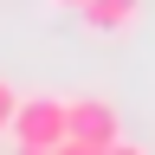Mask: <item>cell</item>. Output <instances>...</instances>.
<instances>
[{
    "instance_id": "6da1fadb",
    "label": "cell",
    "mask_w": 155,
    "mask_h": 155,
    "mask_svg": "<svg viewBox=\"0 0 155 155\" xmlns=\"http://www.w3.org/2000/svg\"><path fill=\"white\" fill-rule=\"evenodd\" d=\"M13 149H26V155H58V149H71V97H58V91H32L26 104H19Z\"/></svg>"
},
{
    "instance_id": "7a4b0ae2",
    "label": "cell",
    "mask_w": 155,
    "mask_h": 155,
    "mask_svg": "<svg viewBox=\"0 0 155 155\" xmlns=\"http://www.w3.org/2000/svg\"><path fill=\"white\" fill-rule=\"evenodd\" d=\"M71 149L78 155H123V110L110 97H71Z\"/></svg>"
},
{
    "instance_id": "3957f363",
    "label": "cell",
    "mask_w": 155,
    "mask_h": 155,
    "mask_svg": "<svg viewBox=\"0 0 155 155\" xmlns=\"http://www.w3.org/2000/svg\"><path fill=\"white\" fill-rule=\"evenodd\" d=\"M78 19H84L97 39H116V32H129L136 19H142V0H84Z\"/></svg>"
},
{
    "instance_id": "277c9868",
    "label": "cell",
    "mask_w": 155,
    "mask_h": 155,
    "mask_svg": "<svg viewBox=\"0 0 155 155\" xmlns=\"http://www.w3.org/2000/svg\"><path fill=\"white\" fill-rule=\"evenodd\" d=\"M19 104H26V97H19L7 78H0V142H13V123H19Z\"/></svg>"
},
{
    "instance_id": "5b68a950",
    "label": "cell",
    "mask_w": 155,
    "mask_h": 155,
    "mask_svg": "<svg viewBox=\"0 0 155 155\" xmlns=\"http://www.w3.org/2000/svg\"><path fill=\"white\" fill-rule=\"evenodd\" d=\"M45 7H58V13H84V0H45Z\"/></svg>"
}]
</instances>
